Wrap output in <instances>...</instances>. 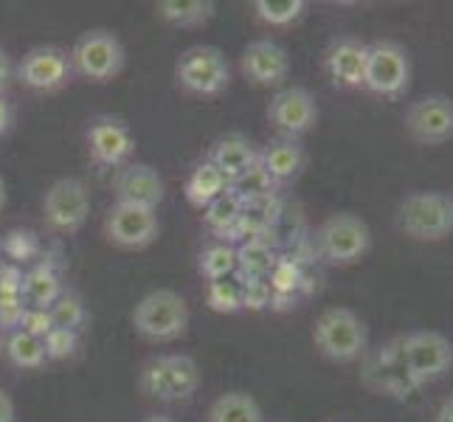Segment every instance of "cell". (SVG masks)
<instances>
[{
    "label": "cell",
    "instance_id": "6da1fadb",
    "mask_svg": "<svg viewBox=\"0 0 453 422\" xmlns=\"http://www.w3.org/2000/svg\"><path fill=\"white\" fill-rule=\"evenodd\" d=\"M312 343L333 364L364 361L369 352V330L364 318L349 307L324 310L312 326Z\"/></svg>",
    "mask_w": 453,
    "mask_h": 422
},
{
    "label": "cell",
    "instance_id": "7a4b0ae2",
    "mask_svg": "<svg viewBox=\"0 0 453 422\" xmlns=\"http://www.w3.org/2000/svg\"><path fill=\"white\" fill-rule=\"evenodd\" d=\"M189 304L175 290H152L138 299L133 307V326L135 333L152 343L178 341L186 326H189Z\"/></svg>",
    "mask_w": 453,
    "mask_h": 422
},
{
    "label": "cell",
    "instance_id": "3957f363",
    "mask_svg": "<svg viewBox=\"0 0 453 422\" xmlns=\"http://www.w3.org/2000/svg\"><path fill=\"white\" fill-rule=\"evenodd\" d=\"M397 228L417 242H440L453 231V197L445 192H411L397 209Z\"/></svg>",
    "mask_w": 453,
    "mask_h": 422
},
{
    "label": "cell",
    "instance_id": "277c9868",
    "mask_svg": "<svg viewBox=\"0 0 453 422\" xmlns=\"http://www.w3.org/2000/svg\"><path fill=\"white\" fill-rule=\"evenodd\" d=\"M411 54L405 45L395 40H374L369 42L364 90L380 99H400L411 88Z\"/></svg>",
    "mask_w": 453,
    "mask_h": 422
},
{
    "label": "cell",
    "instance_id": "5b68a950",
    "mask_svg": "<svg viewBox=\"0 0 453 422\" xmlns=\"http://www.w3.org/2000/svg\"><path fill=\"white\" fill-rule=\"evenodd\" d=\"M372 248V231L366 220L357 214L338 211L319 226L316 231V251L324 262L335 265V268H347L366 257Z\"/></svg>",
    "mask_w": 453,
    "mask_h": 422
},
{
    "label": "cell",
    "instance_id": "8992f818",
    "mask_svg": "<svg viewBox=\"0 0 453 422\" xmlns=\"http://www.w3.org/2000/svg\"><path fill=\"white\" fill-rule=\"evenodd\" d=\"M71 65L88 82H111L124 71V45L113 31H85L71 49Z\"/></svg>",
    "mask_w": 453,
    "mask_h": 422
},
{
    "label": "cell",
    "instance_id": "52a82bcc",
    "mask_svg": "<svg viewBox=\"0 0 453 422\" xmlns=\"http://www.w3.org/2000/svg\"><path fill=\"white\" fill-rule=\"evenodd\" d=\"M175 80L192 96H217L231 82V65L226 54L214 45H195L180 54Z\"/></svg>",
    "mask_w": 453,
    "mask_h": 422
},
{
    "label": "cell",
    "instance_id": "ba28073f",
    "mask_svg": "<svg viewBox=\"0 0 453 422\" xmlns=\"http://www.w3.org/2000/svg\"><path fill=\"white\" fill-rule=\"evenodd\" d=\"M403 127L419 147H442L453 141V99L445 93H428L405 107Z\"/></svg>",
    "mask_w": 453,
    "mask_h": 422
},
{
    "label": "cell",
    "instance_id": "9c48e42d",
    "mask_svg": "<svg viewBox=\"0 0 453 422\" xmlns=\"http://www.w3.org/2000/svg\"><path fill=\"white\" fill-rule=\"evenodd\" d=\"M45 226L59 234L80 231L90 217V192L82 178H59L42 195Z\"/></svg>",
    "mask_w": 453,
    "mask_h": 422
},
{
    "label": "cell",
    "instance_id": "30bf717a",
    "mask_svg": "<svg viewBox=\"0 0 453 422\" xmlns=\"http://www.w3.org/2000/svg\"><path fill=\"white\" fill-rule=\"evenodd\" d=\"M405 366H409L417 386H426L445 378L453 366V343L434 330H417L409 335H400Z\"/></svg>",
    "mask_w": 453,
    "mask_h": 422
},
{
    "label": "cell",
    "instance_id": "8fae6325",
    "mask_svg": "<svg viewBox=\"0 0 453 422\" xmlns=\"http://www.w3.org/2000/svg\"><path fill=\"white\" fill-rule=\"evenodd\" d=\"M161 234V220L155 209L130 206V203H113L104 217V237L121 251H142L152 245Z\"/></svg>",
    "mask_w": 453,
    "mask_h": 422
},
{
    "label": "cell",
    "instance_id": "7c38bea8",
    "mask_svg": "<svg viewBox=\"0 0 453 422\" xmlns=\"http://www.w3.org/2000/svg\"><path fill=\"white\" fill-rule=\"evenodd\" d=\"M364 383L378 395H392V397H405L414 388H419L411 378L409 366H405L403 355V341L395 338L386 347L374 349L372 355H364Z\"/></svg>",
    "mask_w": 453,
    "mask_h": 422
},
{
    "label": "cell",
    "instance_id": "4fadbf2b",
    "mask_svg": "<svg viewBox=\"0 0 453 422\" xmlns=\"http://www.w3.org/2000/svg\"><path fill=\"white\" fill-rule=\"evenodd\" d=\"M88 152L90 158L99 166H127L133 152H135V135L130 130V124L119 116H96L88 124Z\"/></svg>",
    "mask_w": 453,
    "mask_h": 422
},
{
    "label": "cell",
    "instance_id": "5bb4252c",
    "mask_svg": "<svg viewBox=\"0 0 453 422\" xmlns=\"http://www.w3.org/2000/svg\"><path fill=\"white\" fill-rule=\"evenodd\" d=\"M268 121L282 138L299 141L319 124V102L302 85L282 88L273 93V99L268 104Z\"/></svg>",
    "mask_w": 453,
    "mask_h": 422
},
{
    "label": "cell",
    "instance_id": "9a60e30c",
    "mask_svg": "<svg viewBox=\"0 0 453 422\" xmlns=\"http://www.w3.org/2000/svg\"><path fill=\"white\" fill-rule=\"evenodd\" d=\"M73 76L71 65V54L54 49V45H40V49H31L18 65V80L37 93H54L62 90Z\"/></svg>",
    "mask_w": 453,
    "mask_h": 422
},
{
    "label": "cell",
    "instance_id": "2e32d148",
    "mask_svg": "<svg viewBox=\"0 0 453 422\" xmlns=\"http://www.w3.org/2000/svg\"><path fill=\"white\" fill-rule=\"evenodd\" d=\"M240 68L251 85L279 88L290 73V57L273 40H254L245 45V51L240 57Z\"/></svg>",
    "mask_w": 453,
    "mask_h": 422
},
{
    "label": "cell",
    "instance_id": "e0dca14e",
    "mask_svg": "<svg viewBox=\"0 0 453 422\" xmlns=\"http://www.w3.org/2000/svg\"><path fill=\"white\" fill-rule=\"evenodd\" d=\"M369 42L361 37H338L324 57V68L338 90H361L366 73Z\"/></svg>",
    "mask_w": 453,
    "mask_h": 422
},
{
    "label": "cell",
    "instance_id": "ac0fdd59",
    "mask_svg": "<svg viewBox=\"0 0 453 422\" xmlns=\"http://www.w3.org/2000/svg\"><path fill=\"white\" fill-rule=\"evenodd\" d=\"M113 189H116V203H130V206L155 209V211H158V206L166 197V183L152 164H127L124 169H119Z\"/></svg>",
    "mask_w": 453,
    "mask_h": 422
},
{
    "label": "cell",
    "instance_id": "d6986e66",
    "mask_svg": "<svg viewBox=\"0 0 453 422\" xmlns=\"http://www.w3.org/2000/svg\"><path fill=\"white\" fill-rule=\"evenodd\" d=\"M206 161L220 169L228 178V183H234L237 178H242L248 169H254L259 164V150L254 147V141L245 138L242 133H228L214 141Z\"/></svg>",
    "mask_w": 453,
    "mask_h": 422
},
{
    "label": "cell",
    "instance_id": "ffe728a7",
    "mask_svg": "<svg viewBox=\"0 0 453 422\" xmlns=\"http://www.w3.org/2000/svg\"><path fill=\"white\" fill-rule=\"evenodd\" d=\"M259 166L268 172L273 183H288L299 178L307 166V152L302 141L296 138H276L268 147L259 150Z\"/></svg>",
    "mask_w": 453,
    "mask_h": 422
},
{
    "label": "cell",
    "instance_id": "44dd1931",
    "mask_svg": "<svg viewBox=\"0 0 453 422\" xmlns=\"http://www.w3.org/2000/svg\"><path fill=\"white\" fill-rule=\"evenodd\" d=\"M228 178L223 175L220 169H217L214 164L209 161H200L195 169H192V175L186 178V186H183V197L186 203H189L192 209H206L211 206V203L220 197L223 192H228Z\"/></svg>",
    "mask_w": 453,
    "mask_h": 422
},
{
    "label": "cell",
    "instance_id": "7402d4cb",
    "mask_svg": "<svg viewBox=\"0 0 453 422\" xmlns=\"http://www.w3.org/2000/svg\"><path fill=\"white\" fill-rule=\"evenodd\" d=\"M62 293H65V288H62V276L54 265L40 262L31 271L23 273V302H26V307L49 310Z\"/></svg>",
    "mask_w": 453,
    "mask_h": 422
},
{
    "label": "cell",
    "instance_id": "603a6c76",
    "mask_svg": "<svg viewBox=\"0 0 453 422\" xmlns=\"http://www.w3.org/2000/svg\"><path fill=\"white\" fill-rule=\"evenodd\" d=\"M217 6L211 0H161L155 4L158 20L175 28H200L214 18Z\"/></svg>",
    "mask_w": 453,
    "mask_h": 422
},
{
    "label": "cell",
    "instance_id": "cb8c5ba5",
    "mask_svg": "<svg viewBox=\"0 0 453 422\" xmlns=\"http://www.w3.org/2000/svg\"><path fill=\"white\" fill-rule=\"evenodd\" d=\"M164 366H166V383H169L172 403L189 400L192 395H197L203 374L192 355H164Z\"/></svg>",
    "mask_w": 453,
    "mask_h": 422
},
{
    "label": "cell",
    "instance_id": "d4e9b609",
    "mask_svg": "<svg viewBox=\"0 0 453 422\" xmlns=\"http://www.w3.org/2000/svg\"><path fill=\"white\" fill-rule=\"evenodd\" d=\"M276 254L273 248L265 242L251 237L248 242H242L237 248V276H240V285L242 281H257V279H268L273 265H276Z\"/></svg>",
    "mask_w": 453,
    "mask_h": 422
},
{
    "label": "cell",
    "instance_id": "484cf974",
    "mask_svg": "<svg viewBox=\"0 0 453 422\" xmlns=\"http://www.w3.org/2000/svg\"><path fill=\"white\" fill-rule=\"evenodd\" d=\"M242 209H245V200L228 186V192H223L211 206L203 209V226H206L211 234H217V237H226V234L237 228Z\"/></svg>",
    "mask_w": 453,
    "mask_h": 422
},
{
    "label": "cell",
    "instance_id": "4316f807",
    "mask_svg": "<svg viewBox=\"0 0 453 422\" xmlns=\"http://www.w3.org/2000/svg\"><path fill=\"white\" fill-rule=\"evenodd\" d=\"M209 422H262V409L248 392H226L211 403Z\"/></svg>",
    "mask_w": 453,
    "mask_h": 422
},
{
    "label": "cell",
    "instance_id": "83f0119b",
    "mask_svg": "<svg viewBox=\"0 0 453 422\" xmlns=\"http://www.w3.org/2000/svg\"><path fill=\"white\" fill-rule=\"evenodd\" d=\"M4 355L14 369H42L49 364V357H45V343L23 330H14L6 335Z\"/></svg>",
    "mask_w": 453,
    "mask_h": 422
},
{
    "label": "cell",
    "instance_id": "f1b7e54d",
    "mask_svg": "<svg viewBox=\"0 0 453 422\" xmlns=\"http://www.w3.org/2000/svg\"><path fill=\"white\" fill-rule=\"evenodd\" d=\"M197 271L206 281L231 279L237 273V248L228 242H211L200 251Z\"/></svg>",
    "mask_w": 453,
    "mask_h": 422
},
{
    "label": "cell",
    "instance_id": "f546056e",
    "mask_svg": "<svg viewBox=\"0 0 453 422\" xmlns=\"http://www.w3.org/2000/svg\"><path fill=\"white\" fill-rule=\"evenodd\" d=\"M307 12L304 0H257L254 14L271 28H288L293 23H299Z\"/></svg>",
    "mask_w": 453,
    "mask_h": 422
},
{
    "label": "cell",
    "instance_id": "4dcf8cb0",
    "mask_svg": "<svg viewBox=\"0 0 453 422\" xmlns=\"http://www.w3.org/2000/svg\"><path fill=\"white\" fill-rule=\"evenodd\" d=\"M49 316L54 330H71L76 333L80 326L88 321V310H85V299L76 290H65L59 299L49 307Z\"/></svg>",
    "mask_w": 453,
    "mask_h": 422
},
{
    "label": "cell",
    "instance_id": "1f68e13d",
    "mask_svg": "<svg viewBox=\"0 0 453 422\" xmlns=\"http://www.w3.org/2000/svg\"><path fill=\"white\" fill-rule=\"evenodd\" d=\"M206 304L214 312L231 316V312L242 310V285H240V281H234V279L209 281V285H206Z\"/></svg>",
    "mask_w": 453,
    "mask_h": 422
},
{
    "label": "cell",
    "instance_id": "d6a6232c",
    "mask_svg": "<svg viewBox=\"0 0 453 422\" xmlns=\"http://www.w3.org/2000/svg\"><path fill=\"white\" fill-rule=\"evenodd\" d=\"M138 388H142V395H147L152 400L172 403V397H169V383H166L164 355L152 357V361L142 369V374H138Z\"/></svg>",
    "mask_w": 453,
    "mask_h": 422
},
{
    "label": "cell",
    "instance_id": "836d02e7",
    "mask_svg": "<svg viewBox=\"0 0 453 422\" xmlns=\"http://www.w3.org/2000/svg\"><path fill=\"white\" fill-rule=\"evenodd\" d=\"M0 251H4L12 265H18V262H28V259H35L37 251H40V240L35 237L31 231H23V228H14L9 231L4 240H0Z\"/></svg>",
    "mask_w": 453,
    "mask_h": 422
},
{
    "label": "cell",
    "instance_id": "e575fe53",
    "mask_svg": "<svg viewBox=\"0 0 453 422\" xmlns=\"http://www.w3.org/2000/svg\"><path fill=\"white\" fill-rule=\"evenodd\" d=\"M268 285H271L273 295H293V299H296V290H299V285H302V268H299V262H293L288 257L276 259L273 271L268 276Z\"/></svg>",
    "mask_w": 453,
    "mask_h": 422
},
{
    "label": "cell",
    "instance_id": "d590c367",
    "mask_svg": "<svg viewBox=\"0 0 453 422\" xmlns=\"http://www.w3.org/2000/svg\"><path fill=\"white\" fill-rule=\"evenodd\" d=\"M231 189L237 192L245 203L254 200V197H265L271 189H273V180L268 178V172H265L259 164L254 169H248L242 178H237L231 183Z\"/></svg>",
    "mask_w": 453,
    "mask_h": 422
},
{
    "label": "cell",
    "instance_id": "8d00e7d4",
    "mask_svg": "<svg viewBox=\"0 0 453 422\" xmlns=\"http://www.w3.org/2000/svg\"><path fill=\"white\" fill-rule=\"evenodd\" d=\"M45 343V357L49 361H65L76 349H80V335L71 330H51L42 338Z\"/></svg>",
    "mask_w": 453,
    "mask_h": 422
},
{
    "label": "cell",
    "instance_id": "74e56055",
    "mask_svg": "<svg viewBox=\"0 0 453 422\" xmlns=\"http://www.w3.org/2000/svg\"><path fill=\"white\" fill-rule=\"evenodd\" d=\"M273 290L268 285V279H257V281H242V310H265L271 307Z\"/></svg>",
    "mask_w": 453,
    "mask_h": 422
},
{
    "label": "cell",
    "instance_id": "f35d334b",
    "mask_svg": "<svg viewBox=\"0 0 453 422\" xmlns=\"http://www.w3.org/2000/svg\"><path fill=\"white\" fill-rule=\"evenodd\" d=\"M18 330L28 333V335H35V338H45L51 330H54V324H51V316H49V310H37V307H26L23 312V318H20V326Z\"/></svg>",
    "mask_w": 453,
    "mask_h": 422
},
{
    "label": "cell",
    "instance_id": "ab89813d",
    "mask_svg": "<svg viewBox=\"0 0 453 422\" xmlns=\"http://www.w3.org/2000/svg\"><path fill=\"white\" fill-rule=\"evenodd\" d=\"M18 411H14V400L9 397V392L0 388V422H14Z\"/></svg>",
    "mask_w": 453,
    "mask_h": 422
},
{
    "label": "cell",
    "instance_id": "60d3db41",
    "mask_svg": "<svg viewBox=\"0 0 453 422\" xmlns=\"http://www.w3.org/2000/svg\"><path fill=\"white\" fill-rule=\"evenodd\" d=\"M12 119H14V113H12V104H9V99L0 93V135H6L9 133V127H12Z\"/></svg>",
    "mask_w": 453,
    "mask_h": 422
},
{
    "label": "cell",
    "instance_id": "b9f144b4",
    "mask_svg": "<svg viewBox=\"0 0 453 422\" xmlns=\"http://www.w3.org/2000/svg\"><path fill=\"white\" fill-rule=\"evenodd\" d=\"M9 80H12V59L4 49H0V93H4Z\"/></svg>",
    "mask_w": 453,
    "mask_h": 422
},
{
    "label": "cell",
    "instance_id": "7bdbcfd3",
    "mask_svg": "<svg viewBox=\"0 0 453 422\" xmlns=\"http://www.w3.org/2000/svg\"><path fill=\"white\" fill-rule=\"evenodd\" d=\"M431 422H453V395L440 405V411L434 414V419Z\"/></svg>",
    "mask_w": 453,
    "mask_h": 422
},
{
    "label": "cell",
    "instance_id": "ee69618b",
    "mask_svg": "<svg viewBox=\"0 0 453 422\" xmlns=\"http://www.w3.org/2000/svg\"><path fill=\"white\" fill-rule=\"evenodd\" d=\"M142 422H178V419H172L169 414H150V417H144Z\"/></svg>",
    "mask_w": 453,
    "mask_h": 422
},
{
    "label": "cell",
    "instance_id": "f6af8a7d",
    "mask_svg": "<svg viewBox=\"0 0 453 422\" xmlns=\"http://www.w3.org/2000/svg\"><path fill=\"white\" fill-rule=\"evenodd\" d=\"M6 206V183H4V178H0V209Z\"/></svg>",
    "mask_w": 453,
    "mask_h": 422
}]
</instances>
